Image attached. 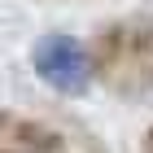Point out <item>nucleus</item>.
Instances as JSON below:
<instances>
[{
    "mask_svg": "<svg viewBox=\"0 0 153 153\" xmlns=\"http://www.w3.org/2000/svg\"><path fill=\"white\" fill-rule=\"evenodd\" d=\"M31 70H35L39 83L53 88V92L83 96L92 88V70L96 66H92V53H88L83 39L53 31V35H39L35 44H31Z\"/></svg>",
    "mask_w": 153,
    "mask_h": 153,
    "instance_id": "obj_1",
    "label": "nucleus"
},
{
    "mask_svg": "<svg viewBox=\"0 0 153 153\" xmlns=\"http://www.w3.org/2000/svg\"><path fill=\"white\" fill-rule=\"evenodd\" d=\"M9 149H22V153H61V136L44 123H22V118H13L9 123V136H4Z\"/></svg>",
    "mask_w": 153,
    "mask_h": 153,
    "instance_id": "obj_2",
    "label": "nucleus"
},
{
    "mask_svg": "<svg viewBox=\"0 0 153 153\" xmlns=\"http://www.w3.org/2000/svg\"><path fill=\"white\" fill-rule=\"evenodd\" d=\"M0 153H13V149H9V144H0Z\"/></svg>",
    "mask_w": 153,
    "mask_h": 153,
    "instance_id": "obj_3",
    "label": "nucleus"
}]
</instances>
